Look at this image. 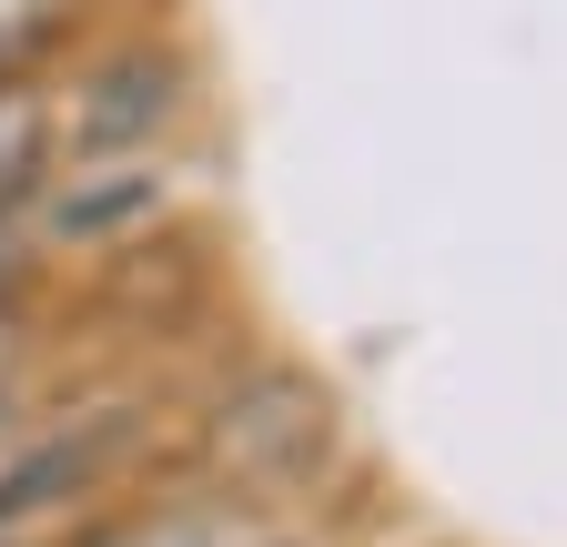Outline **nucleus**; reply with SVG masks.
Returning a JSON list of instances; mask_svg holds the SVG:
<instances>
[{"label":"nucleus","mask_w":567,"mask_h":547,"mask_svg":"<svg viewBox=\"0 0 567 547\" xmlns=\"http://www.w3.org/2000/svg\"><path fill=\"white\" fill-rule=\"evenodd\" d=\"M334 446H344L334 385H324L315 365H295V355H264V365H244V375L193 416L183 476H193V487H213V497H234V507H284V497L324 487Z\"/></svg>","instance_id":"obj_1"},{"label":"nucleus","mask_w":567,"mask_h":547,"mask_svg":"<svg viewBox=\"0 0 567 547\" xmlns=\"http://www.w3.org/2000/svg\"><path fill=\"white\" fill-rule=\"evenodd\" d=\"M153 456V416L142 405H92V416H51L0 446V547H41L51 517H82L122 497V476Z\"/></svg>","instance_id":"obj_4"},{"label":"nucleus","mask_w":567,"mask_h":547,"mask_svg":"<svg viewBox=\"0 0 567 547\" xmlns=\"http://www.w3.org/2000/svg\"><path fill=\"white\" fill-rule=\"evenodd\" d=\"M21 416H31V395H0V446L21 436Z\"/></svg>","instance_id":"obj_9"},{"label":"nucleus","mask_w":567,"mask_h":547,"mask_svg":"<svg viewBox=\"0 0 567 547\" xmlns=\"http://www.w3.org/2000/svg\"><path fill=\"white\" fill-rule=\"evenodd\" d=\"M41 365V305H0V395H31Z\"/></svg>","instance_id":"obj_8"},{"label":"nucleus","mask_w":567,"mask_h":547,"mask_svg":"<svg viewBox=\"0 0 567 547\" xmlns=\"http://www.w3.org/2000/svg\"><path fill=\"white\" fill-rule=\"evenodd\" d=\"M41 173H51V102L31 82V92H0V214H21Z\"/></svg>","instance_id":"obj_6"},{"label":"nucleus","mask_w":567,"mask_h":547,"mask_svg":"<svg viewBox=\"0 0 567 547\" xmlns=\"http://www.w3.org/2000/svg\"><path fill=\"white\" fill-rule=\"evenodd\" d=\"M51 102V163H102V153H173L193 122V51L163 31L92 41L41 82Z\"/></svg>","instance_id":"obj_2"},{"label":"nucleus","mask_w":567,"mask_h":547,"mask_svg":"<svg viewBox=\"0 0 567 547\" xmlns=\"http://www.w3.org/2000/svg\"><path fill=\"white\" fill-rule=\"evenodd\" d=\"M173 224H183V163H173V153L51 163L41 193L21 203V234L41 244V264H71V254L132 264V254H153Z\"/></svg>","instance_id":"obj_3"},{"label":"nucleus","mask_w":567,"mask_h":547,"mask_svg":"<svg viewBox=\"0 0 567 547\" xmlns=\"http://www.w3.org/2000/svg\"><path fill=\"white\" fill-rule=\"evenodd\" d=\"M244 547H315V537H295V527H254Z\"/></svg>","instance_id":"obj_10"},{"label":"nucleus","mask_w":567,"mask_h":547,"mask_svg":"<svg viewBox=\"0 0 567 547\" xmlns=\"http://www.w3.org/2000/svg\"><path fill=\"white\" fill-rule=\"evenodd\" d=\"M102 0H0V92L51 82L71 51H92Z\"/></svg>","instance_id":"obj_5"},{"label":"nucleus","mask_w":567,"mask_h":547,"mask_svg":"<svg viewBox=\"0 0 567 547\" xmlns=\"http://www.w3.org/2000/svg\"><path fill=\"white\" fill-rule=\"evenodd\" d=\"M41 285H51L41 244L21 234V214H0V305H41Z\"/></svg>","instance_id":"obj_7"}]
</instances>
